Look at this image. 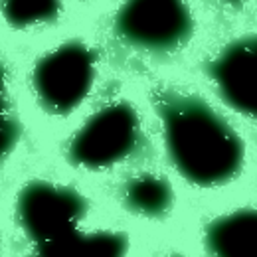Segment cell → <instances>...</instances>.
<instances>
[{
  "instance_id": "6da1fadb",
  "label": "cell",
  "mask_w": 257,
  "mask_h": 257,
  "mask_svg": "<svg viewBox=\"0 0 257 257\" xmlns=\"http://www.w3.org/2000/svg\"><path fill=\"white\" fill-rule=\"evenodd\" d=\"M155 105L176 170L198 186H218L243 164V143L208 103L176 89H159Z\"/></svg>"
},
{
  "instance_id": "7a4b0ae2",
  "label": "cell",
  "mask_w": 257,
  "mask_h": 257,
  "mask_svg": "<svg viewBox=\"0 0 257 257\" xmlns=\"http://www.w3.org/2000/svg\"><path fill=\"white\" fill-rule=\"evenodd\" d=\"M115 32L139 50L174 52L192 36V12L186 0H123Z\"/></svg>"
},
{
  "instance_id": "3957f363",
  "label": "cell",
  "mask_w": 257,
  "mask_h": 257,
  "mask_svg": "<svg viewBox=\"0 0 257 257\" xmlns=\"http://www.w3.org/2000/svg\"><path fill=\"white\" fill-rule=\"evenodd\" d=\"M95 65V52L83 42H67L48 52L32 71L40 103L56 115L73 111L93 85Z\"/></svg>"
},
{
  "instance_id": "277c9868",
  "label": "cell",
  "mask_w": 257,
  "mask_h": 257,
  "mask_svg": "<svg viewBox=\"0 0 257 257\" xmlns=\"http://www.w3.org/2000/svg\"><path fill=\"white\" fill-rule=\"evenodd\" d=\"M137 111L117 101L91 115L69 143V161L85 168H105L121 162L139 147Z\"/></svg>"
},
{
  "instance_id": "5b68a950",
  "label": "cell",
  "mask_w": 257,
  "mask_h": 257,
  "mask_svg": "<svg viewBox=\"0 0 257 257\" xmlns=\"http://www.w3.org/2000/svg\"><path fill=\"white\" fill-rule=\"evenodd\" d=\"M87 212V202L69 186L34 180L26 184L16 202L18 224L36 245L77 231Z\"/></svg>"
},
{
  "instance_id": "8992f818",
  "label": "cell",
  "mask_w": 257,
  "mask_h": 257,
  "mask_svg": "<svg viewBox=\"0 0 257 257\" xmlns=\"http://www.w3.org/2000/svg\"><path fill=\"white\" fill-rule=\"evenodd\" d=\"M208 71L233 109L257 119V36L227 44L208 64Z\"/></svg>"
},
{
  "instance_id": "52a82bcc",
  "label": "cell",
  "mask_w": 257,
  "mask_h": 257,
  "mask_svg": "<svg viewBox=\"0 0 257 257\" xmlns=\"http://www.w3.org/2000/svg\"><path fill=\"white\" fill-rule=\"evenodd\" d=\"M212 257H257V210L245 208L216 218L206 227Z\"/></svg>"
},
{
  "instance_id": "ba28073f",
  "label": "cell",
  "mask_w": 257,
  "mask_h": 257,
  "mask_svg": "<svg viewBox=\"0 0 257 257\" xmlns=\"http://www.w3.org/2000/svg\"><path fill=\"white\" fill-rule=\"evenodd\" d=\"M127 237L117 231L67 233L60 239L36 245L30 257H125Z\"/></svg>"
},
{
  "instance_id": "9c48e42d",
  "label": "cell",
  "mask_w": 257,
  "mask_h": 257,
  "mask_svg": "<svg viewBox=\"0 0 257 257\" xmlns=\"http://www.w3.org/2000/svg\"><path fill=\"white\" fill-rule=\"evenodd\" d=\"M123 200L131 212L149 218H159L172 206V188L162 176L139 174L125 182Z\"/></svg>"
},
{
  "instance_id": "30bf717a",
  "label": "cell",
  "mask_w": 257,
  "mask_h": 257,
  "mask_svg": "<svg viewBox=\"0 0 257 257\" xmlns=\"http://www.w3.org/2000/svg\"><path fill=\"white\" fill-rule=\"evenodd\" d=\"M0 8L14 28H28L40 22L56 20L62 4L60 0H2Z\"/></svg>"
},
{
  "instance_id": "8fae6325",
  "label": "cell",
  "mask_w": 257,
  "mask_h": 257,
  "mask_svg": "<svg viewBox=\"0 0 257 257\" xmlns=\"http://www.w3.org/2000/svg\"><path fill=\"white\" fill-rule=\"evenodd\" d=\"M18 139H20L18 121L12 115H8L6 111H0V162L10 155V151L18 143Z\"/></svg>"
},
{
  "instance_id": "7c38bea8",
  "label": "cell",
  "mask_w": 257,
  "mask_h": 257,
  "mask_svg": "<svg viewBox=\"0 0 257 257\" xmlns=\"http://www.w3.org/2000/svg\"><path fill=\"white\" fill-rule=\"evenodd\" d=\"M6 107V71L4 65L0 64V111H4Z\"/></svg>"
},
{
  "instance_id": "4fadbf2b",
  "label": "cell",
  "mask_w": 257,
  "mask_h": 257,
  "mask_svg": "<svg viewBox=\"0 0 257 257\" xmlns=\"http://www.w3.org/2000/svg\"><path fill=\"white\" fill-rule=\"evenodd\" d=\"M172 257H182V255H172Z\"/></svg>"
}]
</instances>
